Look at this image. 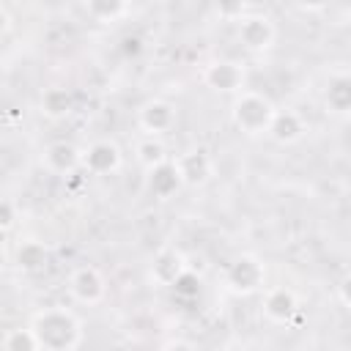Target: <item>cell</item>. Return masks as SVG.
<instances>
[{
  "label": "cell",
  "instance_id": "1",
  "mask_svg": "<svg viewBox=\"0 0 351 351\" xmlns=\"http://www.w3.org/2000/svg\"><path fill=\"white\" fill-rule=\"evenodd\" d=\"M30 326L44 351H74L85 340L82 321L69 307H44L30 315Z\"/></svg>",
  "mask_w": 351,
  "mask_h": 351
},
{
  "label": "cell",
  "instance_id": "2",
  "mask_svg": "<svg viewBox=\"0 0 351 351\" xmlns=\"http://www.w3.org/2000/svg\"><path fill=\"white\" fill-rule=\"evenodd\" d=\"M274 115H277L274 101L269 96L258 93V90H241L230 104V121L247 137L269 134V126H271Z\"/></svg>",
  "mask_w": 351,
  "mask_h": 351
},
{
  "label": "cell",
  "instance_id": "3",
  "mask_svg": "<svg viewBox=\"0 0 351 351\" xmlns=\"http://www.w3.org/2000/svg\"><path fill=\"white\" fill-rule=\"evenodd\" d=\"M266 282V266L255 255H239L225 269V285L236 296H250Z\"/></svg>",
  "mask_w": 351,
  "mask_h": 351
},
{
  "label": "cell",
  "instance_id": "4",
  "mask_svg": "<svg viewBox=\"0 0 351 351\" xmlns=\"http://www.w3.org/2000/svg\"><path fill=\"white\" fill-rule=\"evenodd\" d=\"M69 293L77 304H85V307H93V304H101L104 296H107V282H104V274L85 263V266H77L71 274H69Z\"/></svg>",
  "mask_w": 351,
  "mask_h": 351
},
{
  "label": "cell",
  "instance_id": "5",
  "mask_svg": "<svg viewBox=\"0 0 351 351\" xmlns=\"http://www.w3.org/2000/svg\"><path fill=\"white\" fill-rule=\"evenodd\" d=\"M274 36H277L274 22L266 14H244L236 22V38L247 52H255V55L266 52L274 44Z\"/></svg>",
  "mask_w": 351,
  "mask_h": 351
},
{
  "label": "cell",
  "instance_id": "6",
  "mask_svg": "<svg viewBox=\"0 0 351 351\" xmlns=\"http://www.w3.org/2000/svg\"><path fill=\"white\" fill-rule=\"evenodd\" d=\"M41 165H44L47 173L69 178V176H74L82 167V151L74 143H69V140H55V143H49L44 148Z\"/></svg>",
  "mask_w": 351,
  "mask_h": 351
},
{
  "label": "cell",
  "instance_id": "7",
  "mask_svg": "<svg viewBox=\"0 0 351 351\" xmlns=\"http://www.w3.org/2000/svg\"><path fill=\"white\" fill-rule=\"evenodd\" d=\"M203 82L219 93H241L244 88V66L236 60H211L203 69Z\"/></svg>",
  "mask_w": 351,
  "mask_h": 351
},
{
  "label": "cell",
  "instance_id": "8",
  "mask_svg": "<svg viewBox=\"0 0 351 351\" xmlns=\"http://www.w3.org/2000/svg\"><path fill=\"white\" fill-rule=\"evenodd\" d=\"M263 315L271 321V324H280V326H288L296 315H299V299L291 288L285 285H274L263 293Z\"/></svg>",
  "mask_w": 351,
  "mask_h": 351
},
{
  "label": "cell",
  "instance_id": "9",
  "mask_svg": "<svg viewBox=\"0 0 351 351\" xmlns=\"http://www.w3.org/2000/svg\"><path fill=\"white\" fill-rule=\"evenodd\" d=\"M137 123L145 134H167L176 126V107L165 99H151L137 110Z\"/></svg>",
  "mask_w": 351,
  "mask_h": 351
},
{
  "label": "cell",
  "instance_id": "10",
  "mask_svg": "<svg viewBox=\"0 0 351 351\" xmlns=\"http://www.w3.org/2000/svg\"><path fill=\"white\" fill-rule=\"evenodd\" d=\"M186 269H189V266H186V258L181 255V250H176V247H162V250L154 255V261H151L148 277H151V282H156V285H162V288H170Z\"/></svg>",
  "mask_w": 351,
  "mask_h": 351
},
{
  "label": "cell",
  "instance_id": "11",
  "mask_svg": "<svg viewBox=\"0 0 351 351\" xmlns=\"http://www.w3.org/2000/svg\"><path fill=\"white\" fill-rule=\"evenodd\" d=\"M82 167L93 176H107L121 167V148L112 140H96L82 151Z\"/></svg>",
  "mask_w": 351,
  "mask_h": 351
},
{
  "label": "cell",
  "instance_id": "12",
  "mask_svg": "<svg viewBox=\"0 0 351 351\" xmlns=\"http://www.w3.org/2000/svg\"><path fill=\"white\" fill-rule=\"evenodd\" d=\"M178 170H181V178H184V186H203L211 176H214V159L206 148H192V151H184L178 159H176Z\"/></svg>",
  "mask_w": 351,
  "mask_h": 351
},
{
  "label": "cell",
  "instance_id": "13",
  "mask_svg": "<svg viewBox=\"0 0 351 351\" xmlns=\"http://www.w3.org/2000/svg\"><path fill=\"white\" fill-rule=\"evenodd\" d=\"M145 173H148V176H145V186H148V192H151L154 197H159V200L173 197V195L184 186V178H181V170H178L176 159H165L162 165H156V167H151V170H145Z\"/></svg>",
  "mask_w": 351,
  "mask_h": 351
},
{
  "label": "cell",
  "instance_id": "14",
  "mask_svg": "<svg viewBox=\"0 0 351 351\" xmlns=\"http://www.w3.org/2000/svg\"><path fill=\"white\" fill-rule=\"evenodd\" d=\"M324 107L332 115H351V71H337L326 80L324 88Z\"/></svg>",
  "mask_w": 351,
  "mask_h": 351
},
{
  "label": "cell",
  "instance_id": "15",
  "mask_svg": "<svg viewBox=\"0 0 351 351\" xmlns=\"http://www.w3.org/2000/svg\"><path fill=\"white\" fill-rule=\"evenodd\" d=\"M307 132V121L296 112V110H277L271 126H269V137L280 145H293L304 137Z\"/></svg>",
  "mask_w": 351,
  "mask_h": 351
},
{
  "label": "cell",
  "instance_id": "16",
  "mask_svg": "<svg viewBox=\"0 0 351 351\" xmlns=\"http://www.w3.org/2000/svg\"><path fill=\"white\" fill-rule=\"evenodd\" d=\"M14 261H16V269H19L22 274H36V271H41V269L47 266L49 250H47L41 241L27 239V241H22V244L16 247Z\"/></svg>",
  "mask_w": 351,
  "mask_h": 351
},
{
  "label": "cell",
  "instance_id": "17",
  "mask_svg": "<svg viewBox=\"0 0 351 351\" xmlns=\"http://www.w3.org/2000/svg\"><path fill=\"white\" fill-rule=\"evenodd\" d=\"M71 110H74V96L66 88H47L41 93V112L47 118L58 121V118H66Z\"/></svg>",
  "mask_w": 351,
  "mask_h": 351
},
{
  "label": "cell",
  "instance_id": "18",
  "mask_svg": "<svg viewBox=\"0 0 351 351\" xmlns=\"http://www.w3.org/2000/svg\"><path fill=\"white\" fill-rule=\"evenodd\" d=\"M0 348L3 351H41V343L33 332V326H16V329H8L0 340Z\"/></svg>",
  "mask_w": 351,
  "mask_h": 351
},
{
  "label": "cell",
  "instance_id": "19",
  "mask_svg": "<svg viewBox=\"0 0 351 351\" xmlns=\"http://www.w3.org/2000/svg\"><path fill=\"white\" fill-rule=\"evenodd\" d=\"M134 156H137L140 167H145V170H151V167H156V165H162V162L167 159L162 140H156L154 134H148V137H143V140L137 143V148H134Z\"/></svg>",
  "mask_w": 351,
  "mask_h": 351
},
{
  "label": "cell",
  "instance_id": "20",
  "mask_svg": "<svg viewBox=\"0 0 351 351\" xmlns=\"http://www.w3.org/2000/svg\"><path fill=\"white\" fill-rule=\"evenodd\" d=\"M126 5L129 0H85V8L96 22H115L126 14Z\"/></svg>",
  "mask_w": 351,
  "mask_h": 351
},
{
  "label": "cell",
  "instance_id": "21",
  "mask_svg": "<svg viewBox=\"0 0 351 351\" xmlns=\"http://www.w3.org/2000/svg\"><path fill=\"white\" fill-rule=\"evenodd\" d=\"M170 291H173L178 299H197V296H200V277H197L192 269H186V271L170 285Z\"/></svg>",
  "mask_w": 351,
  "mask_h": 351
},
{
  "label": "cell",
  "instance_id": "22",
  "mask_svg": "<svg viewBox=\"0 0 351 351\" xmlns=\"http://www.w3.org/2000/svg\"><path fill=\"white\" fill-rule=\"evenodd\" d=\"M217 16L225 22H239L247 14V0H214Z\"/></svg>",
  "mask_w": 351,
  "mask_h": 351
},
{
  "label": "cell",
  "instance_id": "23",
  "mask_svg": "<svg viewBox=\"0 0 351 351\" xmlns=\"http://www.w3.org/2000/svg\"><path fill=\"white\" fill-rule=\"evenodd\" d=\"M16 219H19L16 203H14L11 197H3V200H0V230H3V233H11L14 225H16Z\"/></svg>",
  "mask_w": 351,
  "mask_h": 351
},
{
  "label": "cell",
  "instance_id": "24",
  "mask_svg": "<svg viewBox=\"0 0 351 351\" xmlns=\"http://www.w3.org/2000/svg\"><path fill=\"white\" fill-rule=\"evenodd\" d=\"M337 296H340V302H343L346 307H351V274H346V277L340 280V285H337Z\"/></svg>",
  "mask_w": 351,
  "mask_h": 351
},
{
  "label": "cell",
  "instance_id": "25",
  "mask_svg": "<svg viewBox=\"0 0 351 351\" xmlns=\"http://www.w3.org/2000/svg\"><path fill=\"white\" fill-rule=\"evenodd\" d=\"M123 52H126V55H140V52H143V41H140L137 36H126V38H123Z\"/></svg>",
  "mask_w": 351,
  "mask_h": 351
},
{
  "label": "cell",
  "instance_id": "26",
  "mask_svg": "<svg viewBox=\"0 0 351 351\" xmlns=\"http://www.w3.org/2000/svg\"><path fill=\"white\" fill-rule=\"evenodd\" d=\"M326 3L329 0H296V5L304 11H321V8H326Z\"/></svg>",
  "mask_w": 351,
  "mask_h": 351
},
{
  "label": "cell",
  "instance_id": "27",
  "mask_svg": "<svg viewBox=\"0 0 351 351\" xmlns=\"http://www.w3.org/2000/svg\"><path fill=\"white\" fill-rule=\"evenodd\" d=\"M165 348H192V343H186V340H167Z\"/></svg>",
  "mask_w": 351,
  "mask_h": 351
},
{
  "label": "cell",
  "instance_id": "28",
  "mask_svg": "<svg viewBox=\"0 0 351 351\" xmlns=\"http://www.w3.org/2000/svg\"><path fill=\"white\" fill-rule=\"evenodd\" d=\"M82 3H85V0H82Z\"/></svg>",
  "mask_w": 351,
  "mask_h": 351
}]
</instances>
